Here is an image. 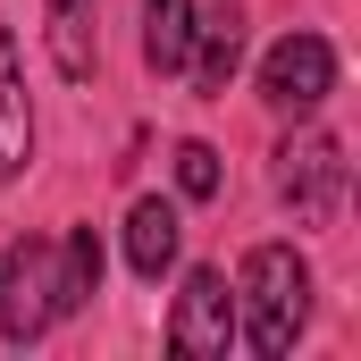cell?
Returning a JSON list of instances; mask_svg holds the SVG:
<instances>
[{
    "label": "cell",
    "mask_w": 361,
    "mask_h": 361,
    "mask_svg": "<svg viewBox=\"0 0 361 361\" xmlns=\"http://www.w3.org/2000/svg\"><path fill=\"white\" fill-rule=\"evenodd\" d=\"M126 269L135 277H169L177 269V210H169L160 193L126 210Z\"/></svg>",
    "instance_id": "cell-7"
},
{
    "label": "cell",
    "mask_w": 361,
    "mask_h": 361,
    "mask_svg": "<svg viewBox=\"0 0 361 361\" xmlns=\"http://www.w3.org/2000/svg\"><path fill=\"white\" fill-rule=\"evenodd\" d=\"M328 92H336V51H328L319 34L269 42V59H261V101H269V109H319Z\"/></svg>",
    "instance_id": "cell-5"
},
{
    "label": "cell",
    "mask_w": 361,
    "mask_h": 361,
    "mask_svg": "<svg viewBox=\"0 0 361 361\" xmlns=\"http://www.w3.org/2000/svg\"><path fill=\"white\" fill-rule=\"evenodd\" d=\"M177 193L185 202H210L219 193V152L210 143H177Z\"/></svg>",
    "instance_id": "cell-12"
},
{
    "label": "cell",
    "mask_w": 361,
    "mask_h": 361,
    "mask_svg": "<svg viewBox=\"0 0 361 361\" xmlns=\"http://www.w3.org/2000/svg\"><path fill=\"white\" fill-rule=\"evenodd\" d=\"M185 68H193V92H227V76L244 68V8L235 0H219L210 17H193Z\"/></svg>",
    "instance_id": "cell-6"
},
{
    "label": "cell",
    "mask_w": 361,
    "mask_h": 361,
    "mask_svg": "<svg viewBox=\"0 0 361 361\" xmlns=\"http://www.w3.org/2000/svg\"><path fill=\"white\" fill-rule=\"evenodd\" d=\"M185 42H193V0H143V68L152 76H177Z\"/></svg>",
    "instance_id": "cell-10"
},
{
    "label": "cell",
    "mask_w": 361,
    "mask_h": 361,
    "mask_svg": "<svg viewBox=\"0 0 361 361\" xmlns=\"http://www.w3.org/2000/svg\"><path fill=\"white\" fill-rule=\"evenodd\" d=\"M169 345L193 361H227L235 345V294H227V269H185V294L169 311Z\"/></svg>",
    "instance_id": "cell-3"
},
{
    "label": "cell",
    "mask_w": 361,
    "mask_h": 361,
    "mask_svg": "<svg viewBox=\"0 0 361 361\" xmlns=\"http://www.w3.org/2000/svg\"><path fill=\"white\" fill-rule=\"evenodd\" d=\"M51 286H59V311H85L92 294H101V235L76 227L59 252H51Z\"/></svg>",
    "instance_id": "cell-11"
},
{
    "label": "cell",
    "mask_w": 361,
    "mask_h": 361,
    "mask_svg": "<svg viewBox=\"0 0 361 361\" xmlns=\"http://www.w3.org/2000/svg\"><path fill=\"white\" fill-rule=\"evenodd\" d=\"M59 319V286H51V244H17L8 261H0V336L8 345H34L42 328Z\"/></svg>",
    "instance_id": "cell-4"
},
{
    "label": "cell",
    "mask_w": 361,
    "mask_h": 361,
    "mask_svg": "<svg viewBox=\"0 0 361 361\" xmlns=\"http://www.w3.org/2000/svg\"><path fill=\"white\" fill-rule=\"evenodd\" d=\"M51 68L68 85H85L101 68V34H92V0H51Z\"/></svg>",
    "instance_id": "cell-9"
},
{
    "label": "cell",
    "mask_w": 361,
    "mask_h": 361,
    "mask_svg": "<svg viewBox=\"0 0 361 361\" xmlns=\"http://www.w3.org/2000/svg\"><path fill=\"white\" fill-rule=\"evenodd\" d=\"M277 202L294 210V227H328L345 210V143L336 135H294L277 143Z\"/></svg>",
    "instance_id": "cell-2"
},
{
    "label": "cell",
    "mask_w": 361,
    "mask_h": 361,
    "mask_svg": "<svg viewBox=\"0 0 361 361\" xmlns=\"http://www.w3.org/2000/svg\"><path fill=\"white\" fill-rule=\"evenodd\" d=\"M235 294H244V336H252V353H269V361L294 353V336H302V319H311V261H302L294 244H252Z\"/></svg>",
    "instance_id": "cell-1"
},
{
    "label": "cell",
    "mask_w": 361,
    "mask_h": 361,
    "mask_svg": "<svg viewBox=\"0 0 361 361\" xmlns=\"http://www.w3.org/2000/svg\"><path fill=\"white\" fill-rule=\"evenodd\" d=\"M34 160V118H25V76H17V42L0 25V177H17Z\"/></svg>",
    "instance_id": "cell-8"
}]
</instances>
